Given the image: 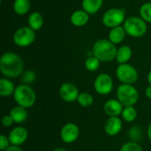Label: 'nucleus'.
Listing matches in <instances>:
<instances>
[{
	"mask_svg": "<svg viewBox=\"0 0 151 151\" xmlns=\"http://www.w3.org/2000/svg\"><path fill=\"white\" fill-rule=\"evenodd\" d=\"M0 72L6 78H16L24 72V62L21 57L13 53L6 52L0 58Z\"/></svg>",
	"mask_w": 151,
	"mask_h": 151,
	"instance_id": "obj_1",
	"label": "nucleus"
},
{
	"mask_svg": "<svg viewBox=\"0 0 151 151\" xmlns=\"http://www.w3.org/2000/svg\"><path fill=\"white\" fill-rule=\"evenodd\" d=\"M118 48L109 39H100L93 45V55L101 62H110L116 59Z\"/></svg>",
	"mask_w": 151,
	"mask_h": 151,
	"instance_id": "obj_2",
	"label": "nucleus"
},
{
	"mask_svg": "<svg viewBox=\"0 0 151 151\" xmlns=\"http://www.w3.org/2000/svg\"><path fill=\"white\" fill-rule=\"evenodd\" d=\"M13 99L18 106L27 109L35 105L36 101V93L30 85L20 84L16 86Z\"/></svg>",
	"mask_w": 151,
	"mask_h": 151,
	"instance_id": "obj_3",
	"label": "nucleus"
},
{
	"mask_svg": "<svg viewBox=\"0 0 151 151\" xmlns=\"http://www.w3.org/2000/svg\"><path fill=\"white\" fill-rule=\"evenodd\" d=\"M116 96L124 107L134 106L139 101V92L133 85H119L116 90Z\"/></svg>",
	"mask_w": 151,
	"mask_h": 151,
	"instance_id": "obj_4",
	"label": "nucleus"
},
{
	"mask_svg": "<svg viewBox=\"0 0 151 151\" xmlns=\"http://www.w3.org/2000/svg\"><path fill=\"white\" fill-rule=\"evenodd\" d=\"M117 79L124 85H134L139 78L137 69L131 64H119L115 72Z\"/></svg>",
	"mask_w": 151,
	"mask_h": 151,
	"instance_id": "obj_5",
	"label": "nucleus"
},
{
	"mask_svg": "<svg viewBox=\"0 0 151 151\" xmlns=\"http://www.w3.org/2000/svg\"><path fill=\"white\" fill-rule=\"evenodd\" d=\"M127 34L132 37H142L147 32V24L144 20L139 17L127 18L123 25Z\"/></svg>",
	"mask_w": 151,
	"mask_h": 151,
	"instance_id": "obj_6",
	"label": "nucleus"
},
{
	"mask_svg": "<svg viewBox=\"0 0 151 151\" xmlns=\"http://www.w3.org/2000/svg\"><path fill=\"white\" fill-rule=\"evenodd\" d=\"M35 40V32L29 27H21L13 35V42L19 47H27Z\"/></svg>",
	"mask_w": 151,
	"mask_h": 151,
	"instance_id": "obj_7",
	"label": "nucleus"
},
{
	"mask_svg": "<svg viewBox=\"0 0 151 151\" xmlns=\"http://www.w3.org/2000/svg\"><path fill=\"white\" fill-rule=\"evenodd\" d=\"M125 18L126 13L123 9L111 8L104 14L102 21L104 26L113 28L120 26L122 22H125Z\"/></svg>",
	"mask_w": 151,
	"mask_h": 151,
	"instance_id": "obj_8",
	"label": "nucleus"
},
{
	"mask_svg": "<svg viewBox=\"0 0 151 151\" xmlns=\"http://www.w3.org/2000/svg\"><path fill=\"white\" fill-rule=\"evenodd\" d=\"M113 79L107 73L99 74L94 81V89L99 95H108L113 90Z\"/></svg>",
	"mask_w": 151,
	"mask_h": 151,
	"instance_id": "obj_9",
	"label": "nucleus"
},
{
	"mask_svg": "<svg viewBox=\"0 0 151 151\" xmlns=\"http://www.w3.org/2000/svg\"><path fill=\"white\" fill-rule=\"evenodd\" d=\"M80 136V128L74 123H66L60 130V139L66 144L75 142Z\"/></svg>",
	"mask_w": 151,
	"mask_h": 151,
	"instance_id": "obj_10",
	"label": "nucleus"
},
{
	"mask_svg": "<svg viewBox=\"0 0 151 151\" xmlns=\"http://www.w3.org/2000/svg\"><path fill=\"white\" fill-rule=\"evenodd\" d=\"M79 94L80 92L78 87L73 83L65 82L59 87V96L65 102L72 103L77 101Z\"/></svg>",
	"mask_w": 151,
	"mask_h": 151,
	"instance_id": "obj_11",
	"label": "nucleus"
},
{
	"mask_svg": "<svg viewBox=\"0 0 151 151\" xmlns=\"http://www.w3.org/2000/svg\"><path fill=\"white\" fill-rule=\"evenodd\" d=\"M8 138L11 142V145L20 147L28 139V131L24 126H16L11 130L8 134Z\"/></svg>",
	"mask_w": 151,
	"mask_h": 151,
	"instance_id": "obj_12",
	"label": "nucleus"
},
{
	"mask_svg": "<svg viewBox=\"0 0 151 151\" xmlns=\"http://www.w3.org/2000/svg\"><path fill=\"white\" fill-rule=\"evenodd\" d=\"M123 127V120L119 117H108L104 123V132L109 136L118 135Z\"/></svg>",
	"mask_w": 151,
	"mask_h": 151,
	"instance_id": "obj_13",
	"label": "nucleus"
},
{
	"mask_svg": "<svg viewBox=\"0 0 151 151\" xmlns=\"http://www.w3.org/2000/svg\"><path fill=\"white\" fill-rule=\"evenodd\" d=\"M123 109L124 106L117 99H110L104 104V111L109 117L121 116Z\"/></svg>",
	"mask_w": 151,
	"mask_h": 151,
	"instance_id": "obj_14",
	"label": "nucleus"
},
{
	"mask_svg": "<svg viewBox=\"0 0 151 151\" xmlns=\"http://www.w3.org/2000/svg\"><path fill=\"white\" fill-rule=\"evenodd\" d=\"M9 115L12 117L13 121L15 124H23L26 122V120L27 119L28 117V112H27V109L23 108V107H20V106H15L13 107L11 110H10V113Z\"/></svg>",
	"mask_w": 151,
	"mask_h": 151,
	"instance_id": "obj_15",
	"label": "nucleus"
},
{
	"mask_svg": "<svg viewBox=\"0 0 151 151\" xmlns=\"http://www.w3.org/2000/svg\"><path fill=\"white\" fill-rule=\"evenodd\" d=\"M16 86L14 83L10 79L6 77H2L0 79V96L1 97H10L13 96L15 92Z\"/></svg>",
	"mask_w": 151,
	"mask_h": 151,
	"instance_id": "obj_16",
	"label": "nucleus"
},
{
	"mask_svg": "<svg viewBox=\"0 0 151 151\" xmlns=\"http://www.w3.org/2000/svg\"><path fill=\"white\" fill-rule=\"evenodd\" d=\"M133 55V51L128 45H122L117 50L116 61L119 64H126L131 60Z\"/></svg>",
	"mask_w": 151,
	"mask_h": 151,
	"instance_id": "obj_17",
	"label": "nucleus"
},
{
	"mask_svg": "<svg viewBox=\"0 0 151 151\" xmlns=\"http://www.w3.org/2000/svg\"><path fill=\"white\" fill-rule=\"evenodd\" d=\"M127 35V32L123 26H119L111 29L109 33V40L114 44H118L123 42Z\"/></svg>",
	"mask_w": 151,
	"mask_h": 151,
	"instance_id": "obj_18",
	"label": "nucleus"
},
{
	"mask_svg": "<svg viewBox=\"0 0 151 151\" xmlns=\"http://www.w3.org/2000/svg\"><path fill=\"white\" fill-rule=\"evenodd\" d=\"M89 20V15L85 11H75L71 15V22L76 27H82L88 23Z\"/></svg>",
	"mask_w": 151,
	"mask_h": 151,
	"instance_id": "obj_19",
	"label": "nucleus"
},
{
	"mask_svg": "<svg viewBox=\"0 0 151 151\" xmlns=\"http://www.w3.org/2000/svg\"><path fill=\"white\" fill-rule=\"evenodd\" d=\"M103 2L104 0H82L83 11L88 14H94L102 7Z\"/></svg>",
	"mask_w": 151,
	"mask_h": 151,
	"instance_id": "obj_20",
	"label": "nucleus"
},
{
	"mask_svg": "<svg viewBox=\"0 0 151 151\" xmlns=\"http://www.w3.org/2000/svg\"><path fill=\"white\" fill-rule=\"evenodd\" d=\"M27 22H28V27L31 28L33 30L36 31V30H39L42 27L43 17L40 12H34L29 15Z\"/></svg>",
	"mask_w": 151,
	"mask_h": 151,
	"instance_id": "obj_21",
	"label": "nucleus"
},
{
	"mask_svg": "<svg viewBox=\"0 0 151 151\" xmlns=\"http://www.w3.org/2000/svg\"><path fill=\"white\" fill-rule=\"evenodd\" d=\"M31 7L30 0H14L13 9L19 15H25L28 12Z\"/></svg>",
	"mask_w": 151,
	"mask_h": 151,
	"instance_id": "obj_22",
	"label": "nucleus"
},
{
	"mask_svg": "<svg viewBox=\"0 0 151 151\" xmlns=\"http://www.w3.org/2000/svg\"><path fill=\"white\" fill-rule=\"evenodd\" d=\"M137 110L134 106L130 107H124L123 111L121 113L122 120L127 123H133L137 118Z\"/></svg>",
	"mask_w": 151,
	"mask_h": 151,
	"instance_id": "obj_23",
	"label": "nucleus"
},
{
	"mask_svg": "<svg viewBox=\"0 0 151 151\" xmlns=\"http://www.w3.org/2000/svg\"><path fill=\"white\" fill-rule=\"evenodd\" d=\"M77 102L80 106L83 108H89L94 103V97L88 92L80 93L79 97L77 99Z\"/></svg>",
	"mask_w": 151,
	"mask_h": 151,
	"instance_id": "obj_24",
	"label": "nucleus"
},
{
	"mask_svg": "<svg viewBox=\"0 0 151 151\" xmlns=\"http://www.w3.org/2000/svg\"><path fill=\"white\" fill-rule=\"evenodd\" d=\"M100 64H101V61L96 57H95L94 55L88 57L85 61V63H84L85 69L89 72L96 71L99 69Z\"/></svg>",
	"mask_w": 151,
	"mask_h": 151,
	"instance_id": "obj_25",
	"label": "nucleus"
},
{
	"mask_svg": "<svg viewBox=\"0 0 151 151\" xmlns=\"http://www.w3.org/2000/svg\"><path fill=\"white\" fill-rule=\"evenodd\" d=\"M36 80V74L34 70L32 69H27L23 72V74L20 76V81L21 84L24 85H30L34 83Z\"/></svg>",
	"mask_w": 151,
	"mask_h": 151,
	"instance_id": "obj_26",
	"label": "nucleus"
},
{
	"mask_svg": "<svg viewBox=\"0 0 151 151\" xmlns=\"http://www.w3.org/2000/svg\"><path fill=\"white\" fill-rule=\"evenodd\" d=\"M140 14L142 20L151 23V3H146L142 5L140 9Z\"/></svg>",
	"mask_w": 151,
	"mask_h": 151,
	"instance_id": "obj_27",
	"label": "nucleus"
},
{
	"mask_svg": "<svg viewBox=\"0 0 151 151\" xmlns=\"http://www.w3.org/2000/svg\"><path fill=\"white\" fill-rule=\"evenodd\" d=\"M119 151H142V149L138 142L131 141L123 144Z\"/></svg>",
	"mask_w": 151,
	"mask_h": 151,
	"instance_id": "obj_28",
	"label": "nucleus"
},
{
	"mask_svg": "<svg viewBox=\"0 0 151 151\" xmlns=\"http://www.w3.org/2000/svg\"><path fill=\"white\" fill-rule=\"evenodd\" d=\"M129 137L130 139L132 140V142H137L141 138H142V131H141V128L139 126H133L130 128L129 130Z\"/></svg>",
	"mask_w": 151,
	"mask_h": 151,
	"instance_id": "obj_29",
	"label": "nucleus"
},
{
	"mask_svg": "<svg viewBox=\"0 0 151 151\" xmlns=\"http://www.w3.org/2000/svg\"><path fill=\"white\" fill-rule=\"evenodd\" d=\"M11 146V142L9 141L8 136L4 134L0 135V150L2 151L6 150Z\"/></svg>",
	"mask_w": 151,
	"mask_h": 151,
	"instance_id": "obj_30",
	"label": "nucleus"
},
{
	"mask_svg": "<svg viewBox=\"0 0 151 151\" xmlns=\"http://www.w3.org/2000/svg\"><path fill=\"white\" fill-rule=\"evenodd\" d=\"M14 124V121L12 119V117L10 115H5L2 118V125L4 127H10Z\"/></svg>",
	"mask_w": 151,
	"mask_h": 151,
	"instance_id": "obj_31",
	"label": "nucleus"
},
{
	"mask_svg": "<svg viewBox=\"0 0 151 151\" xmlns=\"http://www.w3.org/2000/svg\"><path fill=\"white\" fill-rule=\"evenodd\" d=\"M4 151H23L22 150V149L20 148V147H18V146H12V145H11L6 150Z\"/></svg>",
	"mask_w": 151,
	"mask_h": 151,
	"instance_id": "obj_32",
	"label": "nucleus"
},
{
	"mask_svg": "<svg viewBox=\"0 0 151 151\" xmlns=\"http://www.w3.org/2000/svg\"><path fill=\"white\" fill-rule=\"evenodd\" d=\"M145 96L151 100V85H149L145 90Z\"/></svg>",
	"mask_w": 151,
	"mask_h": 151,
	"instance_id": "obj_33",
	"label": "nucleus"
},
{
	"mask_svg": "<svg viewBox=\"0 0 151 151\" xmlns=\"http://www.w3.org/2000/svg\"><path fill=\"white\" fill-rule=\"evenodd\" d=\"M147 135H148V138H149L150 142H151V122L150 123V125L148 126V129H147Z\"/></svg>",
	"mask_w": 151,
	"mask_h": 151,
	"instance_id": "obj_34",
	"label": "nucleus"
},
{
	"mask_svg": "<svg viewBox=\"0 0 151 151\" xmlns=\"http://www.w3.org/2000/svg\"><path fill=\"white\" fill-rule=\"evenodd\" d=\"M147 79H148V82L150 84V85H151V69L149 71L148 73V76H147Z\"/></svg>",
	"mask_w": 151,
	"mask_h": 151,
	"instance_id": "obj_35",
	"label": "nucleus"
},
{
	"mask_svg": "<svg viewBox=\"0 0 151 151\" xmlns=\"http://www.w3.org/2000/svg\"><path fill=\"white\" fill-rule=\"evenodd\" d=\"M52 151H68L67 150H65V148H61V147H58V148H56L54 149Z\"/></svg>",
	"mask_w": 151,
	"mask_h": 151,
	"instance_id": "obj_36",
	"label": "nucleus"
}]
</instances>
